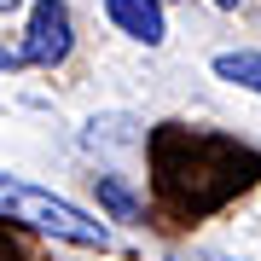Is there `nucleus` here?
Returning <instances> with one entry per match:
<instances>
[{"mask_svg":"<svg viewBox=\"0 0 261 261\" xmlns=\"http://www.w3.org/2000/svg\"><path fill=\"white\" fill-rule=\"evenodd\" d=\"M0 215L18 221V226H29V232L82 244V250H105V244H111L105 221H93L87 209H75L70 197H53V192L29 186V180H12V174H0Z\"/></svg>","mask_w":261,"mask_h":261,"instance_id":"f257e3e1","label":"nucleus"},{"mask_svg":"<svg viewBox=\"0 0 261 261\" xmlns=\"http://www.w3.org/2000/svg\"><path fill=\"white\" fill-rule=\"evenodd\" d=\"M75 47V29H70V6L64 0H35L29 6V35H23V53H18V64H41V70H53V64H64Z\"/></svg>","mask_w":261,"mask_h":261,"instance_id":"f03ea898","label":"nucleus"},{"mask_svg":"<svg viewBox=\"0 0 261 261\" xmlns=\"http://www.w3.org/2000/svg\"><path fill=\"white\" fill-rule=\"evenodd\" d=\"M105 18H111L128 41H145V47H163L168 41L163 0H105Z\"/></svg>","mask_w":261,"mask_h":261,"instance_id":"7ed1b4c3","label":"nucleus"},{"mask_svg":"<svg viewBox=\"0 0 261 261\" xmlns=\"http://www.w3.org/2000/svg\"><path fill=\"white\" fill-rule=\"evenodd\" d=\"M215 75L261 99V53H215Z\"/></svg>","mask_w":261,"mask_h":261,"instance_id":"20e7f679","label":"nucleus"},{"mask_svg":"<svg viewBox=\"0 0 261 261\" xmlns=\"http://www.w3.org/2000/svg\"><path fill=\"white\" fill-rule=\"evenodd\" d=\"M99 203L116 215V221H140V197H134L128 186H122L116 174H99Z\"/></svg>","mask_w":261,"mask_h":261,"instance_id":"39448f33","label":"nucleus"},{"mask_svg":"<svg viewBox=\"0 0 261 261\" xmlns=\"http://www.w3.org/2000/svg\"><path fill=\"white\" fill-rule=\"evenodd\" d=\"M12 6H18V0H0V12H12Z\"/></svg>","mask_w":261,"mask_h":261,"instance_id":"423d86ee","label":"nucleus"},{"mask_svg":"<svg viewBox=\"0 0 261 261\" xmlns=\"http://www.w3.org/2000/svg\"><path fill=\"white\" fill-rule=\"evenodd\" d=\"M215 6H238V0H215Z\"/></svg>","mask_w":261,"mask_h":261,"instance_id":"0eeeda50","label":"nucleus"},{"mask_svg":"<svg viewBox=\"0 0 261 261\" xmlns=\"http://www.w3.org/2000/svg\"><path fill=\"white\" fill-rule=\"evenodd\" d=\"M0 64H12V58H0Z\"/></svg>","mask_w":261,"mask_h":261,"instance_id":"6e6552de","label":"nucleus"}]
</instances>
